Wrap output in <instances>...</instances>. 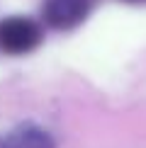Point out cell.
Listing matches in <instances>:
<instances>
[{
    "mask_svg": "<svg viewBox=\"0 0 146 148\" xmlns=\"http://www.w3.org/2000/svg\"><path fill=\"white\" fill-rule=\"evenodd\" d=\"M41 41V27L29 17H8L0 22V49L5 53H29Z\"/></svg>",
    "mask_w": 146,
    "mask_h": 148,
    "instance_id": "1",
    "label": "cell"
},
{
    "mask_svg": "<svg viewBox=\"0 0 146 148\" xmlns=\"http://www.w3.org/2000/svg\"><path fill=\"white\" fill-rule=\"evenodd\" d=\"M88 17V0H46L44 20L56 29H71Z\"/></svg>",
    "mask_w": 146,
    "mask_h": 148,
    "instance_id": "2",
    "label": "cell"
},
{
    "mask_svg": "<svg viewBox=\"0 0 146 148\" xmlns=\"http://www.w3.org/2000/svg\"><path fill=\"white\" fill-rule=\"evenodd\" d=\"M0 148H56V143L49 131L27 124L0 134Z\"/></svg>",
    "mask_w": 146,
    "mask_h": 148,
    "instance_id": "3",
    "label": "cell"
},
{
    "mask_svg": "<svg viewBox=\"0 0 146 148\" xmlns=\"http://www.w3.org/2000/svg\"><path fill=\"white\" fill-rule=\"evenodd\" d=\"M124 3H134V5H146V0H124Z\"/></svg>",
    "mask_w": 146,
    "mask_h": 148,
    "instance_id": "4",
    "label": "cell"
}]
</instances>
